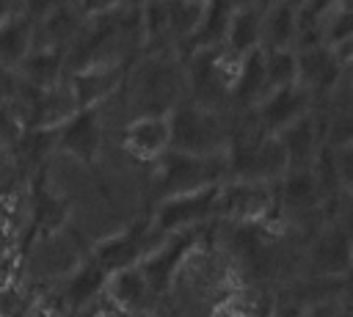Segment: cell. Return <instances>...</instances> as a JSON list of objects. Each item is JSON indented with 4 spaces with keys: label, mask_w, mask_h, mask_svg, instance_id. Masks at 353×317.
I'll use <instances>...</instances> for the list:
<instances>
[{
    "label": "cell",
    "mask_w": 353,
    "mask_h": 317,
    "mask_svg": "<svg viewBox=\"0 0 353 317\" xmlns=\"http://www.w3.org/2000/svg\"><path fill=\"white\" fill-rule=\"evenodd\" d=\"M265 83L270 88H281L295 83V50H265Z\"/></svg>",
    "instance_id": "cell-23"
},
{
    "label": "cell",
    "mask_w": 353,
    "mask_h": 317,
    "mask_svg": "<svg viewBox=\"0 0 353 317\" xmlns=\"http://www.w3.org/2000/svg\"><path fill=\"white\" fill-rule=\"evenodd\" d=\"M33 47V25L22 11L0 19V66L17 69L19 61Z\"/></svg>",
    "instance_id": "cell-19"
},
{
    "label": "cell",
    "mask_w": 353,
    "mask_h": 317,
    "mask_svg": "<svg viewBox=\"0 0 353 317\" xmlns=\"http://www.w3.org/2000/svg\"><path fill=\"white\" fill-rule=\"evenodd\" d=\"M347 72L350 69H342L325 44L295 50V83L303 85L314 99H323Z\"/></svg>",
    "instance_id": "cell-10"
},
{
    "label": "cell",
    "mask_w": 353,
    "mask_h": 317,
    "mask_svg": "<svg viewBox=\"0 0 353 317\" xmlns=\"http://www.w3.org/2000/svg\"><path fill=\"white\" fill-rule=\"evenodd\" d=\"M273 196H276V204L284 207L287 212H312V209H320L323 204V190L312 165L287 168L273 182Z\"/></svg>",
    "instance_id": "cell-13"
},
{
    "label": "cell",
    "mask_w": 353,
    "mask_h": 317,
    "mask_svg": "<svg viewBox=\"0 0 353 317\" xmlns=\"http://www.w3.org/2000/svg\"><path fill=\"white\" fill-rule=\"evenodd\" d=\"M312 108H314V96L303 85L290 83L281 88H270L259 102H254L248 108V113L254 116L251 124L259 132H279L281 127H287L298 116L309 113Z\"/></svg>",
    "instance_id": "cell-5"
},
{
    "label": "cell",
    "mask_w": 353,
    "mask_h": 317,
    "mask_svg": "<svg viewBox=\"0 0 353 317\" xmlns=\"http://www.w3.org/2000/svg\"><path fill=\"white\" fill-rule=\"evenodd\" d=\"M223 47L234 55H245L248 50L259 47V3L232 8V17L223 33Z\"/></svg>",
    "instance_id": "cell-20"
},
{
    "label": "cell",
    "mask_w": 353,
    "mask_h": 317,
    "mask_svg": "<svg viewBox=\"0 0 353 317\" xmlns=\"http://www.w3.org/2000/svg\"><path fill=\"white\" fill-rule=\"evenodd\" d=\"M121 146L138 163H152L168 149V113L130 116L121 127Z\"/></svg>",
    "instance_id": "cell-9"
},
{
    "label": "cell",
    "mask_w": 353,
    "mask_h": 317,
    "mask_svg": "<svg viewBox=\"0 0 353 317\" xmlns=\"http://www.w3.org/2000/svg\"><path fill=\"white\" fill-rule=\"evenodd\" d=\"M154 165V185H157V196H171L179 190H193V187H204V185H218L229 176V163H226V152L218 154H188V152H174L165 149L157 160H152Z\"/></svg>",
    "instance_id": "cell-2"
},
{
    "label": "cell",
    "mask_w": 353,
    "mask_h": 317,
    "mask_svg": "<svg viewBox=\"0 0 353 317\" xmlns=\"http://www.w3.org/2000/svg\"><path fill=\"white\" fill-rule=\"evenodd\" d=\"M52 143L74 157L77 163H91L102 143V127H99V105L77 108L69 119H63L58 127H52Z\"/></svg>",
    "instance_id": "cell-7"
},
{
    "label": "cell",
    "mask_w": 353,
    "mask_h": 317,
    "mask_svg": "<svg viewBox=\"0 0 353 317\" xmlns=\"http://www.w3.org/2000/svg\"><path fill=\"white\" fill-rule=\"evenodd\" d=\"M298 0H268L259 3V47L262 50H295Z\"/></svg>",
    "instance_id": "cell-14"
},
{
    "label": "cell",
    "mask_w": 353,
    "mask_h": 317,
    "mask_svg": "<svg viewBox=\"0 0 353 317\" xmlns=\"http://www.w3.org/2000/svg\"><path fill=\"white\" fill-rule=\"evenodd\" d=\"M317 25H320V41L325 47L353 39V17H350V6L345 3H334L323 17H317Z\"/></svg>",
    "instance_id": "cell-22"
},
{
    "label": "cell",
    "mask_w": 353,
    "mask_h": 317,
    "mask_svg": "<svg viewBox=\"0 0 353 317\" xmlns=\"http://www.w3.org/2000/svg\"><path fill=\"white\" fill-rule=\"evenodd\" d=\"M72 3L77 6V11L83 17H97V14H105V11H113V8L124 6L130 0H72Z\"/></svg>",
    "instance_id": "cell-24"
},
{
    "label": "cell",
    "mask_w": 353,
    "mask_h": 317,
    "mask_svg": "<svg viewBox=\"0 0 353 317\" xmlns=\"http://www.w3.org/2000/svg\"><path fill=\"white\" fill-rule=\"evenodd\" d=\"M152 240H160V237L152 232L149 221H141V223H135V226H127V229H119V232L102 237V240L94 245L91 259H94L102 270L113 273V270H121V267H127V265H135V262L152 248Z\"/></svg>",
    "instance_id": "cell-8"
},
{
    "label": "cell",
    "mask_w": 353,
    "mask_h": 317,
    "mask_svg": "<svg viewBox=\"0 0 353 317\" xmlns=\"http://www.w3.org/2000/svg\"><path fill=\"white\" fill-rule=\"evenodd\" d=\"M234 130L223 110H212L196 102H176L168 110V149L188 154L226 152Z\"/></svg>",
    "instance_id": "cell-1"
},
{
    "label": "cell",
    "mask_w": 353,
    "mask_h": 317,
    "mask_svg": "<svg viewBox=\"0 0 353 317\" xmlns=\"http://www.w3.org/2000/svg\"><path fill=\"white\" fill-rule=\"evenodd\" d=\"M19 3H22V0H0V19H6V17H11L14 11H19Z\"/></svg>",
    "instance_id": "cell-26"
},
{
    "label": "cell",
    "mask_w": 353,
    "mask_h": 317,
    "mask_svg": "<svg viewBox=\"0 0 353 317\" xmlns=\"http://www.w3.org/2000/svg\"><path fill=\"white\" fill-rule=\"evenodd\" d=\"M268 94V83H265V50L254 47L245 55H240V69L232 85L229 99L234 105H240L243 110H248L254 102H259Z\"/></svg>",
    "instance_id": "cell-17"
},
{
    "label": "cell",
    "mask_w": 353,
    "mask_h": 317,
    "mask_svg": "<svg viewBox=\"0 0 353 317\" xmlns=\"http://www.w3.org/2000/svg\"><path fill=\"white\" fill-rule=\"evenodd\" d=\"M168 6V33H171V44L179 52L188 39L193 36L199 19H201V8L204 0H165Z\"/></svg>",
    "instance_id": "cell-21"
},
{
    "label": "cell",
    "mask_w": 353,
    "mask_h": 317,
    "mask_svg": "<svg viewBox=\"0 0 353 317\" xmlns=\"http://www.w3.org/2000/svg\"><path fill=\"white\" fill-rule=\"evenodd\" d=\"M232 8H240V6H256V3H262V0H226Z\"/></svg>",
    "instance_id": "cell-27"
},
{
    "label": "cell",
    "mask_w": 353,
    "mask_h": 317,
    "mask_svg": "<svg viewBox=\"0 0 353 317\" xmlns=\"http://www.w3.org/2000/svg\"><path fill=\"white\" fill-rule=\"evenodd\" d=\"M229 17H232V6L226 0H204V8H201V19L193 30V36L188 39V44L179 50V52H199V50H212V47H221L223 44V33H226V25H229Z\"/></svg>",
    "instance_id": "cell-18"
},
{
    "label": "cell",
    "mask_w": 353,
    "mask_h": 317,
    "mask_svg": "<svg viewBox=\"0 0 353 317\" xmlns=\"http://www.w3.org/2000/svg\"><path fill=\"white\" fill-rule=\"evenodd\" d=\"M334 3H339V0H298V8L312 17H323Z\"/></svg>",
    "instance_id": "cell-25"
},
{
    "label": "cell",
    "mask_w": 353,
    "mask_h": 317,
    "mask_svg": "<svg viewBox=\"0 0 353 317\" xmlns=\"http://www.w3.org/2000/svg\"><path fill=\"white\" fill-rule=\"evenodd\" d=\"M63 72H66V47L58 44H33L17 66V74L36 88L55 85L63 77Z\"/></svg>",
    "instance_id": "cell-16"
},
{
    "label": "cell",
    "mask_w": 353,
    "mask_h": 317,
    "mask_svg": "<svg viewBox=\"0 0 353 317\" xmlns=\"http://www.w3.org/2000/svg\"><path fill=\"white\" fill-rule=\"evenodd\" d=\"M105 281H108V270H102L94 259L77 262L63 276L61 284V298L66 303V311H83L94 298L105 292Z\"/></svg>",
    "instance_id": "cell-15"
},
{
    "label": "cell",
    "mask_w": 353,
    "mask_h": 317,
    "mask_svg": "<svg viewBox=\"0 0 353 317\" xmlns=\"http://www.w3.org/2000/svg\"><path fill=\"white\" fill-rule=\"evenodd\" d=\"M105 295L116 306V311H152L157 300V292L149 287L138 265H127L121 270L108 273Z\"/></svg>",
    "instance_id": "cell-11"
},
{
    "label": "cell",
    "mask_w": 353,
    "mask_h": 317,
    "mask_svg": "<svg viewBox=\"0 0 353 317\" xmlns=\"http://www.w3.org/2000/svg\"><path fill=\"white\" fill-rule=\"evenodd\" d=\"M221 185V182H218ZM218 185H204L193 190H179L171 196L157 198V207L149 218V226L157 237L182 232V229H196L207 223L215 215V201H218Z\"/></svg>",
    "instance_id": "cell-3"
},
{
    "label": "cell",
    "mask_w": 353,
    "mask_h": 317,
    "mask_svg": "<svg viewBox=\"0 0 353 317\" xmlns=\"http://www.w3.org/2000/svg\"><path fill=\"white\" fill-rule=\"evenodd\" d=\"M66 77V85L80 108L105 105L127 77V58H91L77 63Z\"/></svg>",
    "instance_id": "cell-4"
},
{
    "label": "cell",
    "mask_w": 353,
    "mask_h": 317,
    "mask_svg": "<svg viewBox=\"0 0 353 317\" xmlns=\"http://www.w3.org/2000/svg\"><path fill=\"white\" fill-rule=\"evenodd\" d=\"M279 141L287 152V168H309L320 152V116L312 108L309 113L298 116L295 121H290L287 127H281Z\"/></svg>",
    "instance_id": "cell-12"
},
{
    "label": "cell",
    "mask_w": 353,
    "mask_h": 317,
    "mask_svg": "<svg viewBox=\"0 0 353 317\" xmlns=\"http://www.w3.org/2000/svg\"><path fill=\"white\" fill-rule=\"evenodd\" d=\"M306 262L312 276L317 278H347L353 262V243L347 226L342 221H331L309 245Z\"/></svg>",
    "instance_id": "cell-6"
}]
</instances>
